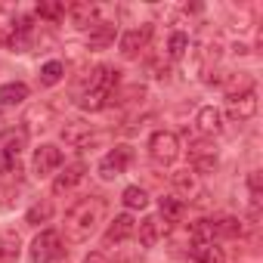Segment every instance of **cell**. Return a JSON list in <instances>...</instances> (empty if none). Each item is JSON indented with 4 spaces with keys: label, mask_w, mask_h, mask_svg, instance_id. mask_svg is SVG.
Here are the masks:
<instances>
[{
    "label": "cell",
    "mask_w": 263,
    "mask_h": 263,
    "mask_svg": "<svg viewBox=\"0 0 263 263\" xmlns=\"http://www.w3.org/2000/svg\"><path fill=\"white\" fill-rule=\"evenodd\" d=\"M102 214H105V201H102V198L90 195V198L78 201V204L68 211V217H65V238H68V241H87V238L96 232Z\"/></svg>",
    "instance_id": "obj_1"
},
{
    "label": "cell",
    "mask_w": 263,
    "mask_h": 263,
    "mask_svg": "<svg viewBox=\"0 0 263 263\" xmlns=\"http://www.w3.org/2000/svg\"><path fill=\"white\" fill-rule=\"evenodd\" d=\"M62 254H65L62 238H59V232H53V229L41 232V235L31 241V260H34V263H53V260H59Z\"/></svg>",
    "instance_id": "obj_2"
},
{
    "label": "cell",
    "mask_w": 263,
    "mask_h": 263,
    "mask_svg": "<svg viewBox=\"0 0 263 263\" xmlns=\"http://www.w3.org/2000/svg\"><path fill=\"white\" fill-rule=\"evenodd\" d=\"M149 152H152V158H155L158 164L177 161V155H180V140H177V134H171V130H158V134H152Z\"/></svg>",
    "instance_id": "obj_3"
},
{
    "label": "cell",
    "mask_w": 263,
    "mask_h": 263,
    "mask_svg": "<svg viewBox=\"0 0 263 263\" xmlns=\"http://www.w3.org/2000/svg\"><path fill=\"white\" fill-rule=\"evenodd\" d=\"M130 161H134V149H130V146H115V149L102 158L99 177H102V180H115V177H121V174L127 171Z\"/></svg>",
    "instance_id": "obj_4"
},
{
    "label": "cell",
    "mask_w": 263,
    "mask_h": 263,
    "mask_svg": "<svg viewBox=\"0 0 263 263\" xmlns=\"http://www.w3.org/2000/svg\"><path fill=\"white\" fill-rule=\"evenodd\" d=\"M59 164H62V152L56 146H41L34 152L31 171H34V177H50L53 171H59Z\"/></svg>",
    "instance_id": "obj_5"
},
{
    "label": "cell",
    "mask_w": 263,
    "mask_h": 263,
    "mask_svg": "<svg viewBox=\"0 0 263 263\" xmlns=\"http://www.w3.org/2000/svg\"><path fill=\"white\" fill-rule=\"evenodd\" d=\"M59 137H62V143H65V146L81 149V146H87V140L93 137V127H90V124H84V121H65V124H62V130H59Z\"/></svg>",
    "instance_id": "obj_6"
},
{
    "label": "cell",
    "mask_w": 263,
    "mask_h": 263,
    "mask_svg": "<svg viewBox=\"0 0 263 263\" xmlns=\"http://www.w3.org/2000/svg\"><path fill=\"white\" fill-rule=\"evenodd\" d=\"M226 115H229L232 121H248V118H254V115H257V96H254V93L232 96V99H229Z\"/></svg>",
    "instance_id": "obj_7"
},
{
    "label": "cell",
    "mask_w": 263,
    "mask_h": 263,
    "mask_svg": "<svg viewBox=\"0 0 263 263\" xmlns=\"http://www.w3.org/2000/svg\"><path fill=\"white\" fill-rule=\"evenodd\" d=\"M84 174H87V164L84 161H71L59 177H56V183H53V192L56 195H62V192H68V189H74L81 180H84Z\"/></svg>",
    "instance_id": "obj_8"
},
{
    "label": "cell",
    "mask_w": 263,
    "mask_h": 263,
    "mask_svg": "<svg viewBox=\"0 0 263 263\" xmlns=\"http://www.w3.org/2000/svg\"><path fill=\"white\" fill-rule=\"evenodd\" d=\"M134 232H137V220L130 217V214H121V217L111 220V226H108V232H105V245H118V241L130 238Z\"/></svg>",
    "instance_id": "obj_9"
},
{
    "label": "cell",
    "mask_w": 263,
    "mask_h": 263,
    "mask_svg": "<svg viewBox=\"0 0 263 263\" xmlns=\"http://www.w3.org/2000/svg\"><path fill=\"white\" fill-rule=\"evenodd\" d=\"M146 41H149V28H134V31H127V34L121 37V56H127V59L140 56V50L146 47Z\"/></svg>",
    "instance_id": "obj_10"
},
{
    "label": "cell",
    "mask_w": 263,
    "mask_h": 263,
    "mask_svg": "<svg viewBox=\"0 0 263 263\" xmlns=\"http://www.w3.org/2000/svg\"><path fill=\"white\" fill-rule=\"evenodd\" d=\"M195 124H198L201 134H220V130H223V115L214 105H204V108H198Z\"/></svg>",
    "instance_id": "obj_11"
},
{
    "label": "cell",
    "mask_w": 263,
    "mask_h": 263,
    "mask_svg": "<svg viewBox=\"0 0 263 263\" xmlns=\"http://www.w3.org/2000/svg\"><path fill=\"white\" fill-rule=\"evenodd\" d=\"M161 229H164V223H161L158 217H146V220L140 223V245H143V248H155L158 238H161Z\"/></svg>",
    "instance_id": "obj_12"
},
{
    "label": "cell",
    "mask_w": 263,
    "mask_h": 263,
    "mask_svg": "<svg viewBox=\"0 0 263 263\" xmlns=\"http://www.w3.org/2000/svg\"><path fill=\"white\" fill-rule=\"evenodd\" d=\"M65 13H68L71 25H78V28H93L96 7H90V4H74V7H65Z\"/></svg>",
    "instance_id": "obj_13"
},
{
    "label": "cell",
    "mask_w": 263,
    "mask_h": 263,
    "mask_svg": "<svg viewBox=\"0 0 263 263\" xmlns=\"http://www.w3.org/2000/svg\"><path fill=\"white\" fill-rule=\"evenodd\" d=\"M25 99H28V87L22 81H10V84L0 87V102H4V105H19Z\"/></svg>",
    "instance_id": "obj_14"
},
{
    "label": "cell",
    "mask_w": 263,
    "mask_h": 263,
    "mask_svg": "<svg viewBox=\"0 0 263 263\" xmlns=\"http://www.w3.org/2000/svg\"><path fill=\"white\" fill-rule=\"evenodd\" d=\"M214 167H217V155H214V149L195 146V152H192V171H195V174H211Z\"/></svg>",
    "instance_id": "obj_15"
},
{
    "label": "cell",
    "mask_w": 263,
    "mask_h": 263,
    "mask_svg": "<svg viewBox=\"0 0 263 263\" xmlns=\"http://www.w3.org/2000/svg\"><path fill=\"white\" fill-rule=\"evenodd\" d=\"M53 201L50 198H44V201H37V204H31L28 208V214H25V223H31V226H41V223H47L50 217H53Z\"/></svg>",
    "instance_id": "obj_16"
},
{
    "label": "cell",
    "mask_w": 263,
    "mask_h": 263,
    "mask_svg": "<svg viewBox=\"0 0 263 263\" xmlns=\"http://www.w3.org/2000/svg\"><path fill=\"white\" fill-rule=\"evenodd\" d=\"M183 214H186V204L180 198H174V195L161 198V217H164V223H177V220H183Z\"/></svg>",
    "instance_id": "obj_17"
},
{
    "label": "cell",
    "mask_w": 263,
    "mask_h": 263,
    "mask_svg": "<svg viewBox=\"0 0 263 263\" xmlns=\"http://www.w3.org/2000/svg\"><path fill=\"white\" fill-rule=\"evenodd\" d=\"M19 257V235L7 232V235H0V263H16Z\"/></svg>",
    "instance_id": "obj_18"
},
{
    "label": "cell",
    "mask_w": 263,
    "mask_h": 263,
    "mask_svg": "<svg viewBox=\"0 0 263 263\" xmlns=\"http://www.w3.org/2000/svg\"><path fill=\"white\" fill-rule=\"evenodd\" d=\"M214 235H220V238H238L241 235V220H235V217L217 220L214 223Z\"/></svg>",
    "instance_id": "obj_19"
},
{
    "label": "cell",
    "mask_w": 263,
    "mask_h": 263,
    "mask_svg": "<svg viewBox=\"0 0 263 263\" xmlns=\"http://www.w3.org/2000/svg\"><path fill=\"white\" fill-rule=\"evenodd\" d=\"M62 78H65V65H62V62H56V59H53V62H47V65L41 68V84H44V87H53V84H59Z\"/></svg>",
    "instance_id": "obj_20"
},
{
    "label": "cell",
    "mask_w": 263,
    "mask_h": 263,
    "mask_svg": "<svg viewBox=\"0 0 263 263\" xmlns=\"http://www.w3.org/2000/svg\"><path fill=\"white\" fill-rule=\"evenodd\" d=\"M121 198H124V204H127V208H134V211H137V208L143 211V208L149 204V195H146V189H140V186H127Z\"/></svg>",
    "instance_id": "obj_21"
},
{
    "label": "cell",
    "mask_w": 263,
    "mask_h": 263,
    "mask_svg": "<svg viewBox=\"0 0 263 263\" xmlns=\"http://www.w3.org/2000/svg\"><path fill=\"white\" fill-rule=\"evenodd\" d=\"M186 50H189V37H186V34H180V31H174V34H171V41H167V56H171V59H183V56H186Z\"/></svg>",
    "instance_id": "obj_22"
},
{
    "label": "cell",
    "mask_w": 263,
    "mask_h": 263,
    "mask_svg": "<svg viewBox=\"0 0 263 263\" xmlns=\"http://www.w3.org/2000/svg\"><path fill=\"white\" fill-rule=\"evenodd\" d=\"M99 31L96 34H90V47L93 50H102V47H108L111 44V37H115V28L111 25H96Z\"/></svg>",
    "instance_id": "obj_23"
},
{
    "label": "cell",
    "mask_w": 263,
    "mask_h": 263,
    "mask_svg": "<svg viewBox=\"0 0 263 263\" xmlns=\"http://www.w3.org/2000/svg\"><path fill=\"white\" fill-rule=\"evenodd\" d=\"M171 183H174L180 192H186V195H189V192H195V180H192V174H189V171H177V174L171 177Z\"/></svg>",
    "instance_id": "obj_24"
},
{
    "label": "cell",
    "mask_w": 263,
    "mask_h": 263,
    "mask_svg": "<svg viewBox=\"0 0 263 263\" xmlns=\"http://www.w3.org/2000/svg\"><path fill=\"white\" fill-rule=\"evenodd\" d=\"M13 167L19 171V164H16V158H13V155H10L7 149H0V174H10Z\"/></svg>",
    "instance_id": "obj_25"
},
{
    "label": "cell",
    "mask_w": 263,
    "mask_h": 263,
    "mask_svg": "<svg viewBox=\"0 0 263 263\" xmlns=\"http://www.w3.org/2000/svg\"><path fill=\"white\" fill-rule=\"evenodd\" d=\"M37 13H41V16H47V19H59V16H65V7H53V4H44V7H37Z\"/></svg>",
    "instance_id": "obj_26"
},
{
    "label": "cell",
    "mask_w": 263,
    "mask_h": 263,
    "mask_svg": "<svg viewBox=\"0 0 263 263\" xmlns=\"http://www.w3.org/2000/svg\"><path fill=\"white\" fill-rule=\"evenodd\" d=\"M248 186H251V195H254V204H257V201H260V171H251Z\"/></svg>",
    "instance_id": "obj_27"
},
{
    "label": "cell",
    "mask_w": 263,
    "mask_h": 263,
    "mask_svg": "<svg viewBox=\"0 0 263 263\" xmlns=\"http://www.w3.org/2000/svg\"><path fill=\"white\" fill-rule=\"evenodd\" d=\"M13 37H16V31L10 25H0V47H10L13 50Z\"/></svg>",
    "instance_id": "obj_28"
},
{
    "label": "cell",
    "mask_w": 263,
    "mask_h": 263,
    "mask_svg": "<svg viewBox=\"0 0 263 263\" xmlns=\"http://www.w3.org/2000/svg\"><path fill=\"white\" fill-rule=\"evenodd\" d=\"M84 263H105V254L93 251V254H87V257H84Z\"/></svg>",
    "instance_id": "obj_29"
}]
</instances>
